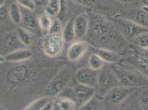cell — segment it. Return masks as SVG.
<instances>
[{"label": "cell", "instance_id": "obj_1", "mask_svg": "<svg viewBox=\"0 0 148 110\" xmlns=\"http://www.w3.org/2000/svg\"><path fill=\"white\" fill-rule=\"evenodd\" d=\"M89 28L87 33L89 43L98 48L112 50L120 41V36L114 25L103 16L89 13Z\"/></svg>", "mask_w": 148, "mask_h": 110}, {"label": "cell", "instance_id": "obj_2", "mask_svg": "<svg viewBox=\"0 0 148 110\" xmlns=\"http://www.w3.org/2000/svg\"><path fill=\"white\" fill-rule=\"evenodd\" d=\"M111 67L117 76L121 86L137 89L148 86V77L139 69L117 63L112 64Z\"/></svg>", "mask_w": 148, "mask_h": 110}, {"label": "cell", "instance_id": "obj_3", "mask_svg": "<svg viewBox=\"0 0 148 110\" xmlns=\"http://www.w3.org/2000/svg\"><path fill=\"white\" fill-rule=\"evenodd\" d=\"M31 69L25 65H18L11 68L6 73L5 81L10 89H15L25 86L32 76Z\"/></svg>", "mask_w": 148, "mask_h": 110}, {"label": "cell", "instance_id": "obj_4", "mask_svg": "<svg viewBox=\"0 0 148 110\" xmlns=\"http://www.w3.org/2000/svg\"><path fill=\"white\" fill-rule=\"evenodd\" d=\"M121 86L117 76L111 66H104L98 75L97 89L99 97L103 98L113 88Z\"/></svg>", "mask_w": 148, "mask_h": 110}, {"label": "cell", "instance_id": "obj_5", "mask_svg": "<svg viewBox=\"0 0 148 110\" xmlns=\"http://www.w3.org/2000/svg\"><path fill=\"white\" fill-rule=\"evenodd\" d=\"M62 33V31H50L46 34L43 41V49L47 56L56 57L61 54L65 43Z\"/></svg>", "mask_w": 148, "mask_h": 110}, {"label": "cell", "instance_id": "obj_6", "mask_svg": "<svg viewBox=\"0 0 148 110\" xmlns=\"http://www.w3.org/2000/svg\"><path fill=\"white\" fill-rule=\"evenodd\" d=\"M72 77L70 68H63L53 78L46 86L45 93L48 96H54L58 95L68 85Z\"/></svg>", "mask_w": 148, "mask_h": 110}, {"label": "cell", "instance_id": "obj_7", "mask_svg": "<svg viewBox=\"0 0 148 110\" xmlns=\"http://www.w3.org/2000/svg\"><path fill=\"white\" fill-rule=\"evenodd\" d=\"M116 23L120 33L124 37L134 40L142 34L148 32V28L132 21L123 18H117Z\"/></svg>", "mask_w": 148, "mask_h": 110}, {"label": "cell", "instance_id": "obj_8", "mask_svg": "<svg viewBox=\"0 0 148 110\" xmlns=\"http://www.w3.org/2000/svg\"><path fill=\"white\" fill-rule=\"evenodd\" d=\"M137 88L119 86L112 89L103 99L106 104L110 106H116L121 104L130 95L137 90Z\"/></svg>", "mask_w": 148, "mask_h": 110}, {"label": "cell", "instance_id": "obj_9", "mask_svg": "<svg viewBox=\"0 0 148 110\" xmlns=\"http://www.w3.org/2000/svg\"><path fill=\"white\" fill-rule=\"evenodd\" d=\"M72 90V98L77 106V109H80L89 102L95 94V88L84 86L78 83L74 86Z\"/></svg>", "mask_w": 148, "mask_h": 110}, {"label": "cell", "instance_id": "obj_10", "mask_svg": "<svg viewBox=\"0 0 148 110\" xmlns=\"http://www.w3.org/2000/svg\"><path fill=\"white\" fill-rule=\"evenodd\" d=\"M98 75L97 71L90 67L81 68L75 74L77 82L79 84L95 88L97 86Z\"/></svg>", "mask_w": 148, "mask_h": 110}, {"label": "cell", "instance_id": "obj_11", "mask_svg": "<svg viewBox=\"0 0 148 110\" xmlns=\"http://www.w3.org/2000/svg\"><path fill=\"white\" fill-rule=\"evenodd\" d=\"M88 49V43L85 41L78 40L72 43L67 51V57L71 62L77 61L86 54Z\"/></svg>", "mask_w": 148, "mask_h": 110}, {"label": "cell", "instance_id": "obj_12", "mask_svg": "<svg viewBox=\"0 0 148 110\" xmlns=\"http://www.w3.org/2000/svg\"><path fill=\"white\" fill-rule=\"evenodd\" d=\"M21 45H23L21 43L17 32L16 33H10L7 34L5 37H2L1 41V55H3V53L6 52H8V54H9L16 50L21 49L20 48H18L19 46Z\"/></svg>", "mask_w": 148, "mask_h": 110}, {"label": "cell", "instance_id": "obj_13", "mask_svg": "<svg viewBox=\"0 0 148 110\" xmlns=\"http://www.w3.org/2000/svg\"><path fill=\"white\" fill-rule=\"evenodd\" d=\"M74 29L76 39L81 40L87 35L89 28L88 16L82 14L79 15L74 20Z\"/></svg>", "mask_w": 148, "mask_h": 110}, {"label": "cell", "instance_id": "obj_14", "mask_svg": "<svg viewBox=\"0 0 148 110\" xmlns=\"http://www.w3.org/2000/svg\"><path fill=\"white\" fill-rule=\"evenodd\" d=\"M32 56L33 52L30 50L21 48L5 55V60L8 62H21L29 60Z\"/></svg>", "mask_w": 148, "mask_h": 110}, {"label": "cell", "instance_id": "obj_15", "mask_svg": "<svg viewBox=\"0 0 148 110\" xmlns=\"http://www.w3.org/2000/svg\"><path fill=\"white\" fill-rule=\"evenodd\" d=\"M77 109L74 100L65 96L56 98L53 101V110H74Z\"/></svg>", "mask_w": 148, "mask_h": 110}, {"label": "cell", "instance_id": "obj_16", "mask_svg": "<svg viewBox=\"0 0 148 110\" xmlns=\"http://www.w3.org/2000/svg\"><path fill=\"white\" fill-rule=\"evenodd\" d=\"M96 53L99 56L104 62L110 64L117 63L121 60L119 55L112 50L99 48L96 50Z\"/></svg>", "mask_w": 148, "mask_h": 110}, {"label": "cell", "instance_id": "obj_17", "mask_svg": "<svg viewBox=\"0 0 148 110\" xmlns=\"http://www.w3.org/2000/svg\"><path fill=\"white\" fill-rule=\"evenodd\" d=\"M62 37L65 43H70L76 38L74 29V19H70L62 29Z\"/></svg>", "mask_w": 148, "mask_h": 110}, {"label": "cell", "instance_id": "obj_18", "mask_svg": "<svg viewBox=\"0 0 148 110\" xmlns=\"http://www.w3.org/2000/svg\"><path fill=\"white\" fill-rule=\"evenodd\" d=\"M143 49L138 52L136 60L138 66L140 68L139 70L148 77V49Z\"/></svg>", "mask_w": 148, "mask_h": 110}, {"label": "cell", "instance_id": "obj_19", "mask_svg": "<svg viewBox=\"0 0 148 110\" xmlns=\"http://www.w3.org/2000/svg\"><path fill=\"white\" fill-rule=\"evenodd\" d=\"M51 101L50 96H45L38 98L32 102L27 107L25 110H44L47 105Z\"/></svg>", "mask_w": 148, "mask_h": 110}, {"label": "cell", "instance_id": "obj_20", "mask_svg": "<svg viewBox=\"0 0 148 110\" xmlns=\"http://www.w3.org/2000/svg\"><path fill=\"white\" fill-rule=\"evenodd\" d=\"M8 15L14 24L19 25L22 23V13L17 4L14 3L11 4L8 10Z\"/></svg>", "mask_w": 148, "mask_h": 110}, {"label": "cell", "instance_id": "obj_21", "mask_svg": "<svg viewBox=\"0 0 148 110\" xmlns=\"http://www.w3.org/2000/svg\"><path fill=\"white\" fill-rule=\"evenodd\" d=\"M47 4L45 8V13L51 17H55L59 14L61 9V0H47Z\"/></svg>", "mask_w": 148, "mask_h": 110}, {"label": "cell", "instance_id": "obj_22", "mask_svg": "<svg viewBox=\"0 0 148 110\" xmlns=\"http://www.w3.org/2000/svg\"><path fill=\"white\" fill-rule=\"evenodd\" d=\"M38 22V25L42 31H44L45 33H48L53 23V20L51 18V16L46 13L42 14L39 16Z\"/></svg>", "mask_w": 148, "mask_h": 110}, {"label": "cell", "instance_id": "obj_23", "mask_svg": "<svg viewBox=\"0 0 148 110\" xmlns=\"http://www.w3.org/2000/svg\"><path fill=\"white\" fill-rule=\"evenodd\" d=\"M17 34L19 39L23 45H31L33 40V37L31 32L24 28H18L17 29Z\"/></svg>", "mask_w": 148, "mask_h": 110}, {"label": "cell", "instance_id": "obj_24", "mask_svg": "<svg viewBox=\"0 0 148 110\" xmlns=\"http://www.w3.org/2000/svg\"><path fill=\"white\" fill-rule=\"evenodd\" d=\"M25 28L27 29L34 30L38 25V19L36 17L30 12H26L22 14V22Z\"/></svg>", "mask_w": 148, "mask_h": 110}, {"label": "cell", "instance_id": "obj_25", "mask_svg": "<svg viewBox=\"0 0 148 110\" xmlns=\"http://www.w3.org/2000/svg\"><path fill=\"white\" fill-rule=\"evenodd\" d=\"M134 22L148 29V6H145L135 15Z\"/></svg>", "mask_w": 148, "mask_h": 110}, {"label": "cell", "instance_id": "obj_26", "mask_svg": "<svg viewBox=\"0 0 148 110\" xmlns=\"http://www.w3.org/2000/svg\"><path fill=\"white\" fill-rule=\"evenodd\" d=\"M104 61L96 52L90 55L88 63L89 67L95 71H100L104 65Z\"/></svg>", "mask_w": 148, "mask_h": 110}, {"label": "cell", "instance_id": "obj_27", "mask_svg": "<svg viewBox=\"0 0 148 110\" xmlns=\"http://www.w3.org/2000/svg\"><path fill=\"white\" fill-rule=\"evenodd\" d=\"M138 98L142 110H148V86L144 87L139 92Z\"/></svg>", "mask_w": 148, "mask_h": 110}, {"label": "cell", "instance_id": "obj_28", "mask_svg": "<svg viewBox=\"0 0 148 110\" xmlns=\"http://www.w3.org/2000/svg\"><path fill=\"white\" fill-rule=\"evenodd\" d=\"M133 40L138 47L142 49H148V32L142 34Z\"/></svg>", "mask_w": 148, "mask_h": 110}, {"label": "cell", "instance_id": "obj_29", "mask_svg": "<svg viewBox=\"0 0 148 110\" xmlns=\"http://www.w3.org/2000/svg\"><path fill=\"white\" fill-rule=\"evenodd\" d=\"M101 107V104L95 96L86 104L81 107L79 110H99Z\"/></svg>", "mask_w": 148, "mask_h": 110}, {"label": "cell", "instance_id": "obj_30", "mask_svg": "<svg viewBox=\"0 0 148 110\" xmlns=\"http://www.w3.org/2000/svg\"><path fill=\"white\" fill-rule=\"evenodd\" d=\"M19 5L25 8L33 11L36 8V4L33 0H16Z\"/></svg>", "mask_w": 148, "mask_h": 110}, {"label": "cell", "instance_id": "obj_31", "mask_svg": "<svg viewBox=\"0 0 148 110\" xmlns=\"http://www.w3.org/2000/svg\"><path fill=\"white\" fill-rule=\"evenodd\" d=\"M77 2L84 6H90L94 2V0H75Z\"/></svg>", "mask_w": 148, "mask_h": 110}, {"label": "cell", "instance_id": "obj_32", "mask_svg": "<svg viewBox=\"0 0 148 110\" xmlns=\"http://www.w3.org/2000/svg\"><path fill=\"white\" fill-rule=\"evenodd\" d=\"M7 16V11L6 9H5L4 7H1V12H0L1 20H4L6 19Z\"/></svg>", "mask_w": 148, "mask_h": 110}, {"label": "cell", "instance_id": "obj_33", "mask_svg": "<svg viewBox=\"0 0 148 110\" xmlns=\"http://www.w3.org/2000/svg\"><path fill=\"white\" fill-rule=\"evenodd\" d=\"M119 3H124V4H128L130 3L133 0H115Z\"/></svg>", "mask_w": 148, "mask_h": 110}, {"label": "cell", "instance_id": "obj_34", "mask_svg": "<svg viewBox=\"0 0 148 110\" xmlns=\"http://www.w3.org/2000/svg\"><path fill=\"white\" fill-rule=\"evenodd\" d=\"M5 3H6V1L5 0H0V7H4Z\"/></svg>", "mask_w": 148, "mask_h": 110}, {"label": "cell", "instance_id": "obj_35", "mask_svg": "<svg viewBox=\"0 0 148 110\" xmlns=\"http://www.w3.org/2000/svg\"><path fill=\"white\" fill-rule=\"evenodd\" d=\"M142 2L145 5V6H148V0H141Z\"/></svg>", "mask_w": 148, "mask_h": 110}, {"label": "cell", "instance_id": "obj_36", "mask_svg": "<svg viewBox=\"0 0 148 110\" xmlns=\"http://www.w3.org/2000/svg\"><path fill=\"white\" fill-rule=\"evenodd\" d=\"M36 2H38V3H44L45 1H47V0H35Z\"/></svg>", "mask_w": 148, "mask_h": 110}]
</instances>
